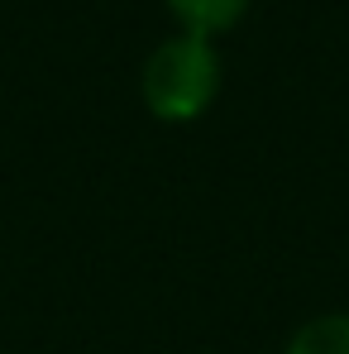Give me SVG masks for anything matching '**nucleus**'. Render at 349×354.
Wrapping results in <instances>:
<instances>
[{"label": "nucleus", "mask_w": 349, "mask_h": 354, "mask_svg": "<svg viewBox=\"0 0 349 354\" xmlns=\"http://www.w3.org/2000/svg\"><path fill=\"white\" fill-rule=\"evenodd\" d=\"M220 77H225V67L216 53V39L177 29L173 39H163L144 58V72H139L144 111L163 124H191L216 106Z\"/></svg>", "instance_id": "obj_1"}, {"label": "nucleus", "mask_w": 349, "mask_h": 354, "mask_svg": "<svg viewBox=\"0 0 349 354\" xmlns=\"http://www.w3.org/2000/svg\"><path fill=\"white\" fill-rule=\"evenodd\" d=\"M163 5L173 10V19L187 29V34H206V39H216V34L234 29V24L249 15L254 0H163Z\"/></svg>", "instance_id": "obj_2"}, {"label": "nucleus", "mask_w": 349, "mask_h": 354, "mask_svg": "<svg viewBox=\"0 0 349 354\" xmlns=\"http://www.w3.org/2000/svg\"><path fill=\"white\" fill-rule=\"evenodd\" d=\"M283 354H349V311H326L296 326Z\"/></svg>", "instance_id": "obj_3"}]
</instances>
